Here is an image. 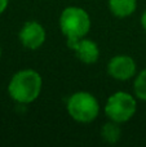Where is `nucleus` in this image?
<instances>
[{"instance_id": "nucleus-1", "label": "nucleus", "mask_w": 146, "mask_h": 147, "mask_svg": "<svg viewBox=\"0 0 146 147\" xmlns=\"http://www.w3.org/2000/svg\"><path fill=\"white\" fill-rule=\"evenodd\" d=\"M43 89V78L36 70L23 69L10 78L8 94L20 105H28L39 98Z\"/></svg>"}, {"instance_id": "nucleus-2", "label": "nucleus", "mask_w": 146, "mask_h": 147, "mask_svg": "<svg viewBox=\"0 0 146 147\" xmlns=\"http://www.w3.org/2000/svg\"><path fill=\"white\" fill-rule=\"evenodd\" d=\"M58 26L62 35L66 38V43L79 40L89 34L92 27L89 13L80 7H66L59 14Z\"/></svg>"}, {"instance_id": "nucleus-3", "label": "nucleus", "mask_w": 146, "mask_h": 147, "mask_svg": "<svg viewBox=\"0 0 146 147\" xmlns=\"http://www.w3.org/2000/svg\"><path fill=\"white\" fill-rule=\"evenodd\" d=\"M100 102L95 94L85 90L72 93L66 101V111L74 121L89 124L100 115Z\"/></svg>"}, {"instance_id": "nucleus-4", "label": "nucleus", "mask_w": 146, "mask_h": 147, "mask_svg": "<svg viewBox=\"0 0 146 147\" xmlns=\"http://www.w3.org/2000/svg\"><path fill=\"white\" fill-rule=\"evenodd\" d=\"M103 111L109 120L124 124L136 115L137 98L135 94H131L128 92H115L106 99Z\"/></svg>"}, {"instance_id": "nucleus-5", "label": "nucleus", "mask_w": 146, "mask_h": 147, "mask_svg": "<svg viewBox=\"0 0 146 147\" xmlns=\"http://www.w3.org/2000/svg\"><path fill=\"white\" fill-rule=\"evenodd\" d=\"M111 79L118 81H127L137 75V63L133 57L128 54H116L111 57L106 66Z\"/></svg>"}, {"instance_id": "nucleus-6", "label": "nucleus", "mask_w": 146, "mask_h": 147, "mask_svg": "<svg viewBox=\"0 0 146 147\" xmlns=\"http://www.w3.org/2000/svg\"><path fill=\"white\" fill-rule=\"evenodd\" d=\"M18 39L23 48L28 51H36L41 48L47 40L45 28L38 21H27L18 31Z\"/></svg>"}, {"instance_id": "nucleus-7", "label": "nucleus", "mask_w": 146, "mask_h": 147, "mask_svg": "<svg viewBox=\"0 0 146 147\" xmlns=\"http://www.w3.org/2000/svg\"><path fill=\"white\" fill-rule=\"evenodd\" d=\"M67 47L75 53L76 58L84 65H95L100 59V48L97 43L88 39L87 36L69 43Z\"/></svg>"}, {"instance_id": "nucleus-8", "label": "nucleus", "mask_w": 146, "mask_h": 147, "mask_svg": "<svg viewBox=\"0 0 146 147\" xmlns=\"http://www.w3.org/2000/svg\"><path fill=\"white\" fill-rule=\"evenodd\" d=\"M107 7L114 17H131L137 9V0H107Z\"/></svg>"}, {"instance_id": "nucleus-9", "label": "nucleus", "mask_w": 146, "mask_h": 147, "mask_svg": "<svg viewBox=\"0 0 146 147\" xmlns=\"http://www.w3.org/2000/svg\"><path fill=\"white\" fill-rule=\"evenodd\" d=\"M100 134H101V138H102L106 143L115 145V143L119 142V140H120V137H122L120 124L109 120L107 123H105V124L101 127Z\"/></svg>"}, {"instance_id": "nucleus-10", "label": "nucleus", "mask_w": 146, "mask_h": 147, "mask_svg": "<svg viewBox=\"0 0 146 147\" xmlns=\"http://www.w3.org/2000/svg\"><path fill=\"white\" fill-rule=\"evenodd\" d=\"M133 94L137 99L146 102V69L140 71L133 80Z\"/></svg>"}, {"instance_id": "nucleus-11", "label": "nucleus", "mask_w": 146, "mask_h": 147, "mask_svg": "<svg viewBox=\"0 0 146 147\" xmlns=\"http://www.w3.org/2000/svg\"><path fill=\"white\" fill-rule=\"evenodd\" d=\"M8 5H9V0H0V14L7 10Z\"/></svg>"}, {"instance_id": "nucleus-12", "label": "nucleus", "mask_w": 146, "mask_h": 147, "mask_svg": "<svg viewBox=\"0 0 146 147\" xmlns=\"http://www.w3.org/2000/svg\"><path fill=\"white\" fill-rule=\"evenodd\" d=\"M140 23H141L142 28H144V30L146 31V10L141 14V18H140Z\"/></svg>"}, {"instance_id": "nucleus-13", "label": "nucleus", "mask_w": 146, "mask_h": 147, "mask_svg": "<svg viewBox=\"0 0 146 147\" xmlns=\"http://www.w3.org/2000/svg\"><path fill=\"white\" fill-rule=\"evenodd\" d=\"M0 58H1V47H0Z\"/></svg>"}]
</instances>
